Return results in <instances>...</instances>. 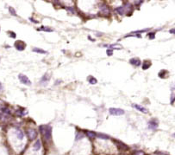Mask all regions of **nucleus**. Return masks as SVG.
<instances>
[{"label":"nucleus","mask_w":175,"mask_h":155,"mask_svg":"<svg viewBox=\"0 0 175 155\" xmlns=\"http://www.w3.org/2000/svg\"><path fill=\"white\" fill-rule=\"evenodd\" d=\"M40 133L46 141H50L52 138V127L49 125H41L39 127Z\"/></svg>","instance_id":"f257e3e1"},{"label":"nucleus","mask_w":175,"mask_h":155,"mask_svg":"<svg viewBox=\"0 0 175 155\" xmlns=\"http://www.w3.org/2000/svg\"><path fill=\"white\" fill-rule=\"evenodd\" d=\"M98 14L101 15L102 17H108L110 16L111 11H110V8L106 3L101 2L98 5Z\"/></svg>","instance_id":"f03ea898"},{"label":"nucleus","mask_w":175,"mask_h":155,"mask_svg":"<svg viewBox=\"0 0 175 155\" xmlns=\"http://www.w3.org/2000/svg\"><path fill=\"white\" fill-rule=\"evenodd\" d=\"M124 6L125 8V11H126V16H131L135 11V6L133 5V4L129 2H124Z\"/></svg>","instance_id":"7ed1b4c3"},{"label":"nucleus","mask_w":175,"mask_h":155,"mask_svg":"<svg viewBox=\"0 0 175 155\" xmlns=\"http://www.w3.org/2000/svg\"><path fill=\"white\" fill-rule=\"evenodd\" d=\"M109 112L111 115H115V116H119V115H123L124 114V110L121 109V108H116V107H110L109 109Z\"/></svg>","instance_id":"20e7f679"},{"label":"nucleus","mask_w":175,"mask_h":155,"mask_svg":"<svg viewBox=\"0 0 175 155\" xmlns=\"http://www.w3.org/2000/svg\"><path fill=\"white\" fill-rule=\"evenodd\" d=\"M18 79L21 82V83H23L24 85H27V86H30L31 85V82L29 80L28 76H26L25 75H23V74H19L18 75Z\"/></svg>","instance_id":"39448f33"},{"label":"nucleus","mask_w":175,"mask_h":155,"mask_svg":"<svg viewBox=\"0 0 175 155\" xmlns=\"http://www.w3.org/2000/svg\"><path fill=\"white\" fill-rule=\"evenodd\" d=\"M148 128L151 130H155L159 127V121L157 119H152L151 121H148Z\"/></svg>","instance_id":"423d86ee"},{"label":"nucleus","mask_w":175,"mask_h":155,"mask_svg":"<svg viewBox=\"0 0 175 155\" xmlns=\"http://www.w3.org/2000/svg\"><path fill=\"white\" fill-rule=\"evenodd\" d=\"M114 11L115 12L119 15V16H126V11H125V8H124V5H120V6H117V7H115L114 8Z\"/></svg>","instance_id":"0eeeda50"},{"label":"nucleus","mask_w":175,"mask_h":155,"mask_svg":"<svg viewBox=\"0 0 175 155\" xmlns=\"http://www.w3.org/2000/svg\"><path fill=\"white\" fill-rule=\"evenodd\" d=\"M27 135H28V138L30 140H33V139H36V137H37V132L35 129H33V128H29L27 130Z\"/></svg>","instance_id":"6e6552de"},{"label":"nucleus","mask_w":175,"mask_h":155,"mask_svg":"<svg viewBox=\"0 0 175 155\" xmlns=\"http://www.w3.org/2000/svg\"><path fill=\"white\" fill-rule=\"evenodd\" d=\"M14 46H15V48H16L17 50H19V51H23V50H24V49L26 48V44H25V43L23 41H21V40L16 41Z\"/></svg>","instance_id":"1a4fd4ad"},{"label":"nucleus","mask_w":175,"mask_h":155,"mask_svg":"<svg viewBox=\"0 0 175 155\" xmlns=\"http://www.w3.org/2000/svg\"><path fill=\"white\" fill-rule=\"evenodd\" d=\"M129 63L135 67H139L141 64V62L138 57H133V58H131L129 60Z\"/></svg>","instance_id":"9d476101"},{"label":"nucleus","mask_w":175,"mask_h":155,"mask_svg":"<svg viewBox=\"0 0 175 155\" xmlns=\"http://www.w3.org/2000/svg\"><path fill=\"white\" fill-rule=\"evenodd\" d=\"M114 142L116 144H117V147H118L120 150H123V151H126L129 149V146L126 145V144L123 143V142L121 141H118V140H114Z\"/></svg>","instance_id":"9b49d317"},{"label":"nucleus","mask_w":175,"mask_h":155,"mask_svg":"<svg viewBox=\"0 0 175 155\" xmlns=\"http://www.w3.org/2000/svg\"><path fill=\"white\" fill-rule=\"evenodd\" d=\"M50 79V76L48 75V74H44V75L43 76H41V78L40 80V84L41 85H46L48 82V81H49Z\"/></svg>","instance_id":"f8f14e48"},{"label":"nucleus","mask_w":175,"mask_h":155,"mask_svg":"<svg viewBox=\"0 0 175 155\" xmlns=\"http://www.w3.org/2000/svg\"><path fill=\"white\" fill-rule=\"evenodd\" d=\"M133 107H135V109H137L138 111L143 113V114H148V109L145 108L144 107H141V106L138 105V104H133Z\"/></svg>","instance_id":"ddd939ff"},{"label":"nucleus","mask_w":175,"mask_h":155,"mask_svg":"<svg viewBox=\"0 0 175 155\" xmlns=\"http://www.w3.org/2000/svg\"><path fill=\"white\" fill-rule=\"evenodd\" d=\"M106 47H108L109 49H112V50H120L123 49L122 45H120L119 44H110V45H104Z\"/></svg>","instance_id":"4468645a"},{"label":"nucleus","mask_w":175,"mask_h":155,"mask_svg":"<svg viewBox=\"0 0 175 155\" xmlns=\"http://www.w3.org/2000/svg\"><path fill=\"white\" fill-rule=\"evenodd\" d=\"M167 75H168V71H166V69H161L158 73V76L160 78H166Z\"/></svg>","instance_id":"2eb2a0df"},{"label":"nucleus","mask_w":175,"mask_h":155,"mask_svg":"<svg viewBox=\"0 0 175 155\" xmlns=\"http://www.w3.org/2000/svg\"><path fill=\"white\" fill-rule=\"evenodd\" d=\"M37 30L39 31H45V32H53L54 30L51 29L50 27H47V26H41L40 28L37 29Z\"/></svg>","instance_id":"dca6fc26"},{"label":"nucleus","mask_w":175,"mask_h":155,"mask_svg":"<svg viewBox=\"0 0 175 155\" xmlns=\"http://www.w3.org/2000/svg\"><path fill=\"white\" fill-rule=\"evenodd\" d=\"M87 81H88V82L92 85H94V84H97V83H98V80H97L94 76H92V75H89V76H88Z\"/></svg>","instance_id":"f3484780"},{"label":"nucleus","mask_w":175,"mask_h":155,"mask_svg":"<svg viewBox=\"0 0 175 155\" xmlns=\"http://www.w3.org/2000/svg\"><path fill=\"white\" fill-rule=\"evenodd\" d=\"M97 137L100 139H110V137L109 135L105 134V133H97Z\"/></svg>","instance_id":"a211bd4d"},{"label":"nucleus","mask_w":175,"mask_h":155,"mask_svg":"<svg viewBox=\"0 0 175 155\" xmlns=\"http://www.w3.org/2000/svg\"><path fill=\"white\" fill-rule=\"evenodd\" d=\"M41 148V143L40 140H36L33 146V149H34V151H39Z\"/></svg>","instance_id":"6ab92c4d"},{"label":"nucleus","mask_w":175,"mask_h":155,"mask_svg":"<svg viewBox=\"0 0 175 155\" xmlns=\"http://www.w3.org/2000/svg\"><path fill=\"white\" fill-rule=\"evenodd\" d=\"M66 11L67 12H69L70 14H72V15H74V14H76V10L75 8L72 6H66L65 7Z\"/></svg>","instance_id":"aec40b11"},{"label":"nucleus","mask_w":175,"mask_h":155,"mask_svg":"<svg viewBox=\"0 0 175 155\" xmlns=\"http://www.w3.org/2000/svg\"><path fill=\"white\" fill-rule=\"evenodd\" d=\"M151 66V62L150 61H144L143 63H142V69L143 70H147L148 68H150Z\"/></svg>","instance_id":"412c9836"},{"label":"nucleus","mask_w":175,"mask_h":155,"mask_svg":"<svg viewBox=\"0 0 175 155\" xmlns=\"http://www.w3.org/2000/svg\"><path fill=\"white\" fill-rule=\"evenodd\" d=\"M124 37H125V38H127V37H138V38H141V34H138V33H135V32L133 31V32H131L130 34L126 35Z\"/></svg>","instance_id":"4be33fe9"},{"label":"nucleus","mask_w":175,"mask_h":155,"mask_svg":"<svg viewBox=\"0 0 175 155\" xmlns=\"http://www.w3.org/2000/svg\"><path fill=\"white\" fill-rule=\"evenodd\" d=\"M32 51H34L36 53H38V54H47V51H45L42 49L40 48H33L32 49Z\"/></svg>","instance_id":"5701e85b"},{"label":"nucleus","mask_w":175,"mask_h":155,"mask_svg":"<svg viewBox=\"0 0 175 155\" xmlns=\"http://www.w3.org/2000/svg\"><path fill=\"white\" fill-rule=\"evenodd\" d=\"M86 135L88 136V138H90L91 139H95V137L97 136V133H95L92 131H86Z\"/></svg>","instance_id":"b1692460"},{"label":"nucleus","mask_w":175,"mask_h":155,"mask_svg":"<svg viewBox=\"0 0 175 155\" xmlns=\"http://www.w3.org/2000/svg\"><path fill=\"white\" fill-rule=\"evenodd\" d=\"M143 2H144V0H135L133 5L135 6V8H139V7L143 4Z\"/></svg>","instance_id":"393cba45"},{"label":"nucleus","mask_w":175,"mask_h":155,"mask_svg":"<svg viewBox=\"0 0 175 155\" xmlns=\"http://www.w3.org/2000/svg\"><path fill=\"white\" fill-rule=\"evenodd\" d=\"M8 10H9V12H10V15H12V16H14V17H17V14H16V10L14 9L12 6H9Z\"/></svg>","instance_id":"a878e982"},{"label":"nucleus","mask_w":175,"mask_h":155,"mask_svg":"<svg viewBox=\"0 0 175 155\" xmlns=\"http://www.w3.org/2000/svg\"><path fill=\"white\" fill-rule=\"evenodd\" d=\"M16 137H17L19 139H23V137H24V134H23V133L22 132L21 130H17L16 131Z\"/></svg>","instance_id":"bb28decb"},{"label":"nucleus","mask_w":175,"mask_h":155,"mask_svg":"<svg viewBox=\"0 0 175 155\" xmlns=\"http://www.w3.org/2000/svg\"><path fill=\"white\" fill-rule=\"evenodd\" d=\"M155 31H150V32H148V38L150 39V40H153V39H154L155 38Z\"/></svg>","instance_id":"cd10ccee"},{"label":"nucleus","mask_w":175,"mask_h":155,"mask_svg":"<svg viewBox=\"0 0 175 155\" xmlns=\"http://www.w3.org/2000/svg\"><path fill=\"white\" fill-rule=\"evenodd\" d=\"M132 155H145V153H144L143 151L138 150V151H135V152H133Z\"/></svg>","instance_id":"c85d7f7f"},{"label":"nucleus","mask_w":175,"mask_h":155,"mask_svg":"<svg viewBox=\"0 0 175 155\" xmlns=\"http://www.w3.org/2000/svg\"><path fill=\"white\" fill-rule=\"evenodd\" d=\"M174 102H175V94L172 93L171 94V96H170V103L173 105Z\"/></svg>","instance_id":"c756f323"},{"label":"nucleus","mask_w":175,"mask_h":155,"mask_svg":"<svg viewBox=\"0 0 175 155\" xmlns=\"http://www.w3.org/2000/svg\"><path fill=\"white\" fill-rule=\"evenodd\" d=\"M83 137H84V134L82 133H79V132L76 133V140H79V139H82Z\"/></svg>","instance_id":"7c9ffc66"},{"label":"nucleus","mask_w":175,"mask_h":155,"mask_svg":"<svg viewBox=\"0 0 175 155\" xmlns=\"http://www.w3.org/2000/svg\"><path fill=\"white\" fill-rule=\"evenodd\" d=\"M106 54H107V55H109V56H111V55H113V50H112V49H109V48H108L107 50H106Z\"/></svg>","instance_id":"2f4dec72"},{"label":"nucleus","mask_w":175,"mask_h":155,"mask_svg":"<svg viewBox=\"0 0 175 155\" xmlns=\"http://www.w3.org/2000/svg\"><path fill=\"white\" fill-rule=\"evenodd\" d=\"M1 110H2V111L4 112L5 114H10V109L8 108V107H5L4 108H2Z\"/></svg>","instance_id":"473e14b6"},{"label":"nucleus","mask_w":175,"mask_h":155,"mask_svg":"<svg viewBox=\"0 0 175 155\" xmlns=\"http://www.w3.org/2000/svg\"><path fill=\"white\" fill-rule=\"evenodd\" d=\"M8 34H9L10 37H11V38H16V33H15V32H13V31H9V32H8Z\"/></svg>","instance_id":"72a5a7b5"},{"label":"nucleus","mask_w":175,"mask_h":155,"mask_svg":"<svg viewBox=\"0 0 175 155\" xmlns=\"http://www.w3.org/2000/svg\"><path fill=\"white\" fill-rule=\"evenodd\" d=\"M29 20H30V22H31V23H36V24H38V23H39V21L36 20V19L33 18V17H29Z\"/></svg>","instance_id":"f704fd0d"},{"label":"nucleus","mask_w":175,"mask_h":155,"mask_svg":"<svg viewBox=\"0 0 175 155\" xmlns=\"http://www.w3.org/2000/svg\"><path fill=\"white\" fill-rule=\"evenodd\" d=\"M169 33L172 35H175V28H173V29L169 30Z\"/></svg>","instance_id":"c9c22d12"},{"label":"nucleus","mask_w":175,"mask_h":155,"mask_svg":"<svg viewBox=\"0 0 175 155\" xmlns=\"http://www.w3.org/2000/svg\"><path fill=\"white\" fill-rule=\"evenodd\" d=\"M171 90H172V91L175 90V83H174V84L172 85V87H171Z\"/></svg>","instance_id":"e433bc0d"},{"label":"nucleus","mask_w":175,"mask_h":155,"mask_svg":"<svg viewBox=\"0 0 175 155\" xmlns=\"http://www.w3.org/2000/svg\"><path fill=\"white\" fill-rule=\"evenodd\" d=\"M59 82H61V80H58V81H56V82H55V85H58V84H60Z\"/></svg>","instance_id":"4c0bfd02"},{"label":"nucleus","mask_w":175,"mask_h":155,"mask_svg":"<svg viewBox=\"0 0 175 155\" xmlns=\"http://www.w3.org/2000/svg\"><path fill=\"white\" fill-rule=\"evenodd\" d=\"M3 90V86H2V83L0 82V91H2Z\"/></svg>","instance_id":"58836bf2"},{"label":"nucleus","mask_w":175,"mask_h":155,"mask_svg":"<svg viewBox=\"0 0 175 155\" xmlns=\"http://www.w3.org/2000/svg\"><path fill=\"white\" fill-rule=\"evenodd\" d=\"M1 119H2V114H0V120H1Z\"/></svg>","instance_id":"ea45409f"},{"label":"nucleus","mask_w":175,"mask_h":155,"mask_svg":"<svg viewBox=\"0 0 175 155\" xmlns=\"http://www.w3.org/2000/svg\"><path fill=\"white\" fill-rule=\"evenodd\" d=\"M173 137H175V133H173Z\"/></svg>","instance_id":"a19ab883"}]
</instances>
